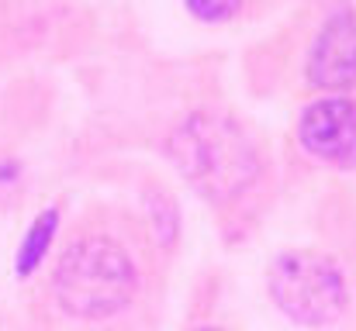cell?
I'll return each instance as SVG.
<instances>
[{
    "label": "cell",
    "instance_id": "52a82bcc",
    "mask_svg": "<svg viewBox=\"0 0 356 331\" xmlns=\"http://www.w3.org/2000/svg\"><path fill=\"white\" fill-rule=\"evenodd\" d=\"M187 10L201 21H229L242 7V0H184Z\"/></svg>",
    "mask_w": 356,
    "mask_h": 331
},
{
    "label": "cell",
    "instance_id": "6da1fadb",
    "mask_svg": "<svg viewBox=\"0 0 356 331\" xmlns=\"http://www.w3.org/2000/svg\"><path fill=\"white\" fill-rule=\"evenodd\" d=\"M170 155L187 183L211 201H232L259 173V159L236 121L215 110L191 114L170 138Z\"/></svg>",
    "mask_w": 356,
    "mask_h": 331
},
{
    "label": "cell",
    "instance_id": "3957f363",
    "mask_svg": "<svg viewBox=\"0 0 356 331\" xmlns=\"http://www.w3.org/2000/svg\"><path fill=\"white\" fill-rule=\"evenodd\" d=\"M270 294L287 318L312 328L336 321L346 304L343 273L336 269L332 259L315 255V252L280 255L270 273Z\"/></svg>",
    "mask_w": 356,
    "mask_h": 331
},
{
    "label": "cell",
    "instance_id": "277c9868",
    "mask_svg": "<svg viewBox=\"0 0 356 331\" xmlns=\"http://www.w3.org/2000/svg\"><path fill=\"white\" fill-rule=\"evenodd\" d=\"M308 80L325 90H346L356 83V14L336 10L308 56Z\"/></svg>",
    "mask_w": 356,
    "mask_h": 331
},
{
    "label": "cell",
    "instance_id": "7a4b0ae2",
    "mask_svg": "<svg viewBox=\"0 0 356 331\" xmlns=\"http://www.w3.org/2000/svg\"><path fill=\"white\" fill-rule=\"evenodd\" d=\"M135 287L138 273L131 259L108 238H83L80 245L66 248L52 276V294L59 307L87 321H101L124 311L135 297Z\"/></svg>",
    "mask_w": 356,
    "mask_h": 331
},
{
    "label": "cell",
    "instance_id": "5b68a950",
    "mask_svg": "<svg viewBox=\"0 0 356 331\" xmlns=\"http://www.w3.org/2000/svg\"><path fill=\"white\" fill-rule=\"evenodd\" d=\"M301 145L329 162L356 159V108L343 97H325L305 110L301 117Z\"/></svg>",
    "mask_w": 356,
    "mask_h": 331
},
{
    "label": "cell",
    "instance_id": "8992f818",
    "mask_svg": "<svg viewBox=\"0 0 356 331\" xmlns=\"http://www.w3.org/2000/svg\"><path fill=\"white\" fill-rule=\"evenodd\" d=\"M52 235H56V211H45L42 218L35 221V228L28 231V238H24V245H21V255H17V273H21V276H28V273L38 266V259L45 255Z\"/></svg>",
    "mask_w": 356,
    "mask_h": 331
}]
</instances>
